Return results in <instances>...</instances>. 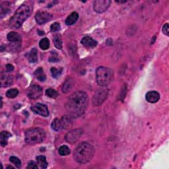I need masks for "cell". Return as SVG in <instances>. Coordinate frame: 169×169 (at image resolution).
Segmentation results:
<instances>
[{"instance_id":"cb8c5ba5","label":"cell","mask_w":169,"mask_h":169,"mask_svg":"<svg viewBox=\"0 0 169 169\" xmlns=\"http://www.w3.org/2000/svg\"><path fill=\"white\" fill-rule=\"evenodd\" d=\"M54 46H56V48L58 49H62V41L61 40V38L60 37V35L56 34L54 37Z\"/></svg>"},{"instance_id":"8992f818","label":"cell","mask_w":169,"mask_h":169,"mask_svg":"<svg viewBox=\"0 0 169 169\" xmlns=\"http://www.w3.org/2000/svg\"><path fill=\"white\" fill-rule=\"evenodd\" d=\"M108 90L105 89H99L94 94L93 97V104L94 106L99 107L103 104L108 97Z\"/></svg>"},{"instance_id":"4316f807","label":"cell","mask_w":169,"mask_h":169,"mask_svg":"<svg viewBox=\"0 0 169 169\" xmlns=\"http://www.w3.org/2000/svg\"><path fill=\"white\" fill-rule=\"evenodd\" d=\"M52 128L54 131L58 132L62 128L61 121L60 120H58V118L54 119L52 123Z\"/></svg>"},{"instance_id":"e0dca14e","label":"cell","mask_w":169,"mask_h":169,"mask_svg":"<svg viewBox=\"0 0 169 169\" xmlns=\"http://www.w3.org/2000/svg\"><path fill=\"white\" fill-rule=\"evenodd\" d=\"M11 136V134L8 132L3 131L0 134V138H1V145L2 146L4 147L7 145V140Z\"/></svg>"},{"instance_id":"f1b7e54d","label":"cell","mask_w":169,"mask_h":169,"mask_svg":"<svg viewBox=\"0 0 169 169\" xmlns=\"http://www.w3.org/2000/svg\"><path fill=\"white\" fill-rule=\"evenodd\" d=\"M9 160H10L11 162L17 168H20V167H21V161L20 160V159H18L17 157H14V156L11 157H10V159H9Z\"/></svg>"},{"instance_id":"d6986e66","label":"cell","mask_w":169,"mask_h":169,"mask_svg":"<svg viewBox=\"0 0 169 169\" xmlns=\"http://www.w3.org/2000/svg\"><path fill=\"white\" fill-rule=\"evenodd\" d=\"M34 76L36 77L37 79L40 81H44L46 79L44 72V70H43V69L42 68H38L34 72Z\"/></svg>"},{"instance_id":"8fae6325","label":"cell","mask_w":169,"mask_h":169,"mask_svg":"<svg viewBox=\"0 0 169 169\" xmlns=\"http://www.w3.org/2000/svg\"><path fill=\"white\" fill-rule=\"evenodd\" d=\"M31 109H32V111L34 112L37 113L42 116L47 117L49 115L48 107H47L45 104H43L41 103H37L31 107Z\"/></svg>"},{"instance_id":"603a6c76","label":"cell","mask_w":169,"mask_h":169,"mask_svg":"<svg viewBox=\"0 0 169 169\" xmlns=\"http://www.w3.org/2000/svg\"><path fill=\"white\" fill-rule=\"evenodd\" d=\"M39 46L42 50H47L50 47V41L47 38H42V40L39 42Z\"/></svg>"},{"instance_id":"d590c367","label":"cell","mask_w":169,"mask_h":169,"mask_svg":"<svg viewBox=\"0 0 169 169\" xmlns=\"http://www.w3.org/2000/svg\"><path fill=\"white\" fill-rule=\"evenodd\" d=\"M118 3H125V2H127V1H124V2H122V1H117Z\"/></svg>"},{"instance_id":"1f68e13d","label":"cell","mask_w":169,"mask_h":169,"mask_svg":"<svg viewBox=\"0 0 169 169\" xmlns=\"http://www.w3.org/2000/svg\"><path fill=\"white\" fill-rule=\"evenodd\" d=\"M5 6H4L3 4L1 5V16H2V17H3V15L6 14L7 12H8L9 10L8 7H7V3H5Z\"/></svg>"},{"instance_id":"ffe728a7","label":"cell","mask_w":169,"mask_h":169,"mask_svg":"<svg viewBox=\"0 0 169 169\" xmlns=\"http://www.w3.org/2000/svg\"><path fill=\"white\" fill-rule=\"evenodd\" d=\"M29 60L30 63H36L38 61V51L36 48H33L29 54Z\"/></svg>"},{"instance_id":"6da1fadb","label":"cell","mask_w":169,"mask_h":169,"mask_svg":"<svg viewBox=\"0 0 169 169\" xmlns=\"http://www.w3.org/2000/svg\"><path fill=\"white\" fill-rule=\"evenodd\" d=\"M88 107V96L83 91H76L69 95L65 103L68 116L77 118L85 112Z\"/></svg>"},{"instance_id":"7a4b0ae2","label":"cell","mask_w":169,"mask_h":169,"mask_svg":"<svg viewBox=\"0 0 169 169\" xmlns=\"http://www.w3.org/2000/svg\"><path fill=\"white\" fill-rule=\"evenodd\" d=\"M95 149L87 142H82L75 149L74 159L79 164H86L91 160L95 155Z\"/></svg>"},{"instance_id":"52a82bcc","label":"cell","mask_w":169,"mask_h":169,"mask_svg":"<svg viewBox=\"0 0 169 169\" xmlns=\"http://www.w3.org/2000/svg\"><path fill=\"white\" fill-rule=\"evenodd\" d=\"M111 4L110 0H97L94 2V10L97 13H102L108 9Z\"/></svg>"},{"instance_id":"44dd1931","label":"cell","mask_w":169,"mask_h":169,"mask_svg":"<svg viewBox=\"0 0 169 169\" xmlns=\"http://www.w3.org/2000/svg\"><path fill=\"white\" fill-rule=\"evenodd\" d=\"M37 163L38 164L39 166L40 167L42 168H46L48 167V163L46 161V159L44 156L40 155L37 157Z\"/></svg>"},{"instance_id":"e575fe53","label":"cell","mask_w":169,"mask_h":169,"mask_svg":"<svg viewBox=\"0 0 169 169\" xmlns=\"http://www.w3.org/2000/svg\"><path fill=\"white\" fill-rule=\"evenodd\" d=\"M13 69H14V67L11 64L6 65V71L7 72H12V71H13Z\"/></svg>"},{"instance_id":"5b68a950","label":"cell","mask_w":169,"mask_h":169,"mask_svg":"<svg viewBox=\"0 0 169 169\" xmlns=\"http://www.w3.org/2000/svg\"><path fill=\"white\" fill-rule=\"evenodd\" d=\"M46 137V132L41 128H32L27 130L25 133L26 143L30 145L38 144L42 142Z\"/></svg>"},{"instance_id":"2e32d148","label":"cell","mask_w":169,"mask_h":169,"mask_svg":"<svg viewBox=\"0 0 169 169\" xmlns=\"http://www.w3.org/2000/svg\"><path fill=\"white\" fill-rule=\"evenodd\" d=\"M7 39L11 42L18 43L21 42V35L15 32H11L7 34Z\"/></svg>"},{"instance_id":"83f0119b","label":"cell","mask_w":169,"mask_h":169,"mask_svg":"<svg viewBox=\"0 0 169 169\" xmlns=\"http://www.w3.org/2000/svg\"><path fill=\"white\" fill-rule=\"evenodd\" d=\"M46 94L47 96L50 97V98H52V99H56V98L58 97V95H59L58 93L56 91V90H54L53 89H51V88L46 90Z\"/></svg>"},{"instance_id":"d6a6232c","label":"cell","mask_w":169,"mask_h":169,"mask_svg":"<svg viewBox=\"0 0 169 169\" xmlns=\"http://www.w3.org/2000/svg\"><path fill=\"white\" fill-rule=\"evenodd\" d=\"M27 168H29V169H38L37 164L33 160L30 161V162L28 164V166H27Z\"/></svg>"},{"instance_id":"7402d4cb","label":"cell","mask_w":169,"mask_h":169,"mask_svg":"<svg viewBox=\"0 0 169 169\" xmlns=\"http://www.w3.org/2000/svg\"><path fill=\"white\" fill-rule=\"evenodd\" d=\"M73 81L72 79H67L64 83V85H63L62 91L64 93L69 92L73 87Z\"/></svg>"},{"instance_id":"f546056e","label":"cell","mask_w":169,"mask_h":169,"mask_svg":"<svg viewBox=\"0 0 169 169\" xmlns=\"http://www.w3.org/2000/svg\"><path fill=\"white\" fill-rule=\"evenodd\" d=\"M51 73H52V76L54 78H57L60 76V74L62 73V69H57L56 68H51Z\"/></svg>"},{"instance_id":"836d02e7","label":"cell","mask_w":169,"mask_h":169,"mask_svg":"<svg viewBox=\"0 0 169 169\" xmlns=\"http://www.w3.org/2000/svg\"><path fill=\"white\" fill-rule=\"evenodd\" d=\"M168 26H169L168 23H166V24H165V25L163 26V33L165 35H167V36H168V35H169Z\"/></svg>"},{"instance_id":"ba28073f","label":"cell","mask_w":169,"mask_h":169,"mask_svg":"<svg viewBox=\"0 0 169 169\" xmlns=\"http://www.w3.org/2000/svg\"><path fill=\"white\" fill-rule=\"evenodd\" d=\"M83 130L81 129H75L68 132L65 136L66 141L70 143H74L80 139L82 136Z\"/></svg>"},{"instance_id":"277c9868","label":"cell","mask_w":169,"mask_h":169,"mask_svg":"<svg viewBox=\"0 0 169 169\" xmlns=\"http://www.w3.org/2000/svg\"><path fill=\"white\" fill-rule=\"evenodd\" d=\"M97 82L100 86L104 87L111 83L114 79L113 71L107 67H99L96 70Z\"/></svg>"},{"instance_id":"4dcf8cb0","label":"cell","mask_w":169,"mask_h":169,"mask_svg":"<svg viewBox=\"0 0 169 169\" xmlns=\"http://www.w3.org/2000/svg\"><path fill=\"white\" fill-rule=\"evenodd\" d=\"M60 30V25L58 23H54L50 26V30L52 32H57Z\"/></svg>"},{"instance_id":"7c38bea8","label":"cell","mask_w":169,"mask_h":169,"mask_svg":"<svg viewBox=\"0 0 169 169\" xmlns=\"http://www.w3.org/2000/svg\"><path fill=\"white\" fill-rule=\"evenodd\" d=\"M145 99L150 103H156L160 99V95L158 92L151 91L148 92L145 95Z\"/></svg>"},{"instance_id":"ac0fdd59","label":"cell","mask_w":169,"mask_h":169,"mask_svg":"<svg viewBox=\"0 0 169 169\" xmlns=\"http://www.w3.org/2000/svg\"><path fill=\"white\" fill-rule=\"evenodd\" d=\"M72 118L69 116H64L62 118V119L61 120V125L62 127L64 129H67L69 128L72 124Z\"/></svg>"},{"instance_id":"484cf974","label":"cell","mask_w":169,"mask_h":169,"mask_svg":"<svg viewBox=\"0 0 169 169\" xmlns=\"http://www.w3.org/2000/svg\"><path fill=\"white\" fill-rule=\"evenodd\" d=\"M19 94V91L17 89H11L8 90L6 93V96L9 99H13L16 97Z\"/></svg>"},{"instance_id":"8d00e7d4","label":"cell","mask_w":169,"mask_h":169,"mask_svg":"<svg viewBox=\"0 0 169 169\" xmlns=\"http://www.w3.org/2000/svg\"><path fill=\"white\" fill-rule=\"evenodd\" d=\"M7 168H14V167H13L12 166H7Z\"/></svg>"},{"instance_id":"4fadbf2b","label":"cell","mask_w":169,"mask_h":169,"mask_svg":"<svg viewBox=\"0 0 169 169\" xmlns=\"http://www.w3.org/2000/svg\"><path fill=\"white\" fill-rule=\"evenodd\" d=\"M13 83V77L8 74L2 73L1 75V86L2 87H9Z\"/></svg>"},{"instance_id":"9c48e42d","label":"cell","mask_w":169,"mask_h":169,"mask_svg":"<svg viewBox=\"0 0 169 169\" xmlns=\"http://www.w3.org/2000/svg\"><path fill=\"white\" fill-rule=\"evenodd\" d=\"M42 95V89L37 85H30L27 90V96L30 99H37Z\"/></svg>"},{"instance_id":"3957f363","label":"cell","mask_w":169,"mask_h":169,"mask_svg":"<svg viewBox=\"0 0 169 169\" xmlns=\"http://www.w3.org/2000/svg\"><path fill=\"white\" fill-rule=\"evenodd\" d=\"M32 12L30 5L23 4L17 9L16 12L10 20V26L11 28L19 29L23 24L26 19H28Z\"/></svg>"},{"instance_id":"9a60e30c","label":"cell","mask_w":169,"mask_h":169,"mask_svg":"<svg viewBox=\"0 0 169 169\" xmlns=\"http://www.w3.org/2000/svg\"><path fill=\"white\" fill-rule=\"evenodd\" d=\"M79 18V14L77 12H73L67 17L65 20V24L68 26L72 25L76 23Z\"/></svg>"},{"instance_id":"d4e9b609","label":"cell","mask_w":169,"mask_h":169,"mask_svg":"<svg viewBox=\"0 0 169 169\" xmlns=\"http://www.w3.org/2000/svg\"><path fill=\"white\" fill-rule=\"evenodd\" d=\"M70 149L67 145H62L59 148V153L62 156H66L70 154Z\"/></svg>"},{"instance_id":"5bb4252c","label":"cell","mask_w":169,"mask_h":169,"mask_svg":"<svg viewBox=\"0 0 169 169\" xmlns=\"http://www.w3.org/2000/svg\"><path fill=\"white\" fill-rule=\"evenodd\" d=\"M81 42L83 46L89 48H94L97 45V42L90 37H83L81 39Z\"/></svg>"},{"instance_id":"30bf717a","label":"cell","mask_w":169,"mask_h":169,"mask_svg":"<svg viewBox=\"0 0 169 169\" xmlns=\"http://www.w3.org/2000/svg\"><path fill=\"white\" fill-rule=\"evenodd\" d=\"M52 18L53 15L52 14L44 11H40L35 15V19L39 25H43L47 22H49L52 20Z\"/></svg>"}]
</instances>
